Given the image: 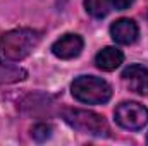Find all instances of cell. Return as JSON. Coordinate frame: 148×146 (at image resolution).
Masks as SVG:
<instances>
[{
  "label": "cell",
  "mask_w": 148,
  "mask_h": 146,
  "mask_svg": "<svg viewBox=\"0 0 148 146\" xmlns=\"http://www.w3.org/2000/svg\"><path fill=\"white\" fill-rule=\"evenodd\" d=\"M41 40V35L36 29L31 28H19L10 29L0 36V52L10 62L24 60Z\"/></svg>",
  "instance_id": "cell-1"
},
{
  "label": "cell",
  "mask_w": 148,
  "mask_h": 146,
  "mask_svg": "<svg viewBox=\"0 0 148 146\" xmlns=\"http://www.w3.org/2000/svg\"><path fill=\"white\" fill-rule=\"evenodd\" d=\"M115 122L129 131H141L148 124V108L138 102H122L114 112Z\"/></svg>",
  "instance_id": "cell-4"
},
{
  "label": "cell",
  "mask_w": 148,
  "mask_h": 146,
  "mask_svg": "<svg viewBox=\"0 0 148 146\" xmlns=\"http://www.w3.org/2000/svg\"><path fill=\"white\" fill-rule=\"evenodd\" d=\"M62 119L66 120L67 126L73 129L91 134V136H109L110 129L103 115L95 113L91 110H81V108H66L62 110Z\"/></svg>",
  "instance_id": "cell-3"
},
{
  "label": "cell",
  "mask_w": 148,
  "mask_h": 146,
  "mask_svg": "<svg viewBox=\"0 0 148 146\" xmlns=\"http://www.w3.org/2000/svg\"><path fill=\"white\" fill-rule=\"evenodd\" d=\"M26 76H28V72L24 69H21L14 64H9L0 57V84L17 83V81L26 79Z\"/></svg>",
  "instance_id": "cell-9"
},
{
  "label": "cell",
  "mask_w": 148,
  "mask_h": 146,
  "mask_svg": "<svg viewBox=\"0 0 148 146\" xmlns=\"http://www.w3.org/2000/svg\"><path fill=\"white\" fill-rule=\"evenodd\" d=\"M122 81L126 83V86L138 93V95H148V69L140 65V64H131L127 65L122 74H121Z\"/></svg>",
  "instance_id": "cell-6"
},
{
  "label": "cell",
  "mask_w": 148,
  "mask_h": 146,
  "mask_svg": "<svg viewBox=\"0 0 148 146\" xmlns=\"http://www.w3.org/2000/svg\"><path fill=\"white\" fill-rule=\"evenodd\" d=\"M86 12L95 19H103L110 12V3L107 0H84Z\"/></svg>",
  "instance_id": "cell-10"
},
{
  "label": "cell",
  "mask_w": 148,
  "mask_h": 146,
  "mask_svg": "<svg viewBox=\"0 0 148 146\" xmlns=\"http://www.w3.org/2000/svg\"><path fill=\"white\" fill-rule=\"evenodd\" d=\"M138 35H140L138 24L133 19H127V17L117 19L115 23H112L110 26V36L119 45H131V43H134L138 40Z\"/></svg>",
  "instance_id": "cell-7"
},
{
  "label": "cell",
  "mask_w": 148,
  "mask_h": 146,
  "mask_svg": "<svg viewBox=\"0 0 148 146\" xmlns=\"http://www.w3.org/2000/svg\"><path fill=\"white\" fill-rule=\"evenodd\" d=\"M83 46H84V41L79 35L67 33L52 45V53L60 60H71L83 52Z\"/></svg>",
  "instance_id": "cell-5"
},
{
  "label": "cell",
  "mask_w": 148,
  "mask_h": 146,
  "mask_svg": "<svg viewBox=\"0 0 148 146\" xmlns=\"http://www.w3.org/2000/svg\"><path fill=\"white\" fill-rule=\"evenodd\" d=\"M122 60H124V53L119 48H115V46H105V48H102L97 53V57H95L97 67L100 71H105V72L115 71L122 64Z\"/></svg>",
  "instance_id": "cell-8"
},
{
  "label": "cell",
  "mask_w": 148,
  "mask_h": 146,
  "mask_svg": "<svg viewBox=\"0 0 148 146\" xmlns=\"http://www.w3.org/2000/svg\"><path fill=\"white\" fill-rule=\"evenodd\" d=\"M73 96L86 105H103L112 98L110 84L97 76H79L71 84Z\"/></svg>",
  "instance_id": "cell-2"
},
{
  "label": "cell",
  "mask_w": 148,
  "mask_h": 146,
  "mask_svg": "<svg viewBox=\"0 0 148 146\" xmlns=\"http://www.w3.org/2000/svg\"><path fill=\"white\" fill-rule=\"evenodd\" d=\"M109 3H110V7H114L115 10H124V9H129L133 3H134V0H107Z\"/></svg>",
  "instance_id": "cell-12"
},
{
  "label": "cell",
  "mask_w": 148,
  "mask_h": 146,
  "mask_svg": "<svg viewBox=\"0 0 148 146\" xmlns=\"http://www.w3.org/2000/svg\"><path fill=\"white\" fill-rule=\"evenodd\" d=\"M52 126L50 124H45V122H38L35 124L33 127H31V138L38 141V143H43V141H47V139H50V136H52Z\"/></svg>",
  "instance_id": "cell-11"
},
{
  "label": "cell",
  "mask_w": 148,
  "mask_h": 146,
  "mask_svg": "<svg viewBox=\"0 0 148 146\" xmlns=\"http://www.w3.org/2000/svg\"><path fill=\"white\" fill-rule=\"evenodd\" d=\"M147 141H148V136H147Z\"/></svg>",
  "instance_id": "cell-13"
}]
</instances>
